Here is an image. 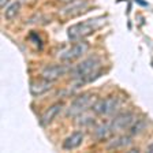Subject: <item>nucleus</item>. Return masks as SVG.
I'll return each mask as SVG.
<instances>
[{
	"mask_svg": "<svg viewBox=\"0 0 153 153\" xmlns=\"http://www.w3.org/2000/svg\"><path fill=\"white\" fill-rule=\"evenodd\" d=\"M7 1H8V0H0V4H1V7H6Z\"/></svg>",
	"mask_w": 153,
	"mask_h": 153,
	"instance_id": "obj_16",
	"label": "nucleus"
},
{
	"mask_svg": "<svg viewBox=\"0 0 153 153\" xmlns=\"http://www.w3.org/2000/svg\"><path fill=\"white\" fill-rule=\"evenodd\" d=\"M100 25V19H89V21H83V22L75 23L67 29V36L71 41H78L81 38L86 37L88 34L93 33Z\"/></svg>",
	"mask_w": 153,
	"mask_h": 153,
	"instance_id": "obj_2",
	"label": "nucleus"
},
{
	"mask_svg": "<svg viewBox=\"0 0 153 153\" xmlns=\"http://www.w3.org/2000/svg\"><path fill=\"white\" fill-rule=\"evenodd\" d=\"M62 108H63V104H62V102L51 105V107L45 111V114L41 116V120H40L41 126H48L49 123H52V122L56 119L57 115H59V112L62 111Z\"/></svg>",
	"mask_w": 153,
	"mask_h": 153,
	"instance_id": "obj_8",
	"label": "nucleus"
},
{
	"mask_svg": "<svg viewBox=\"0 0 153 153\" xmlns=\"http://www.w3.org/2000/svg\"><path fill=\"white\" fill-rule=\"evenodd\" d=\"M135 120L134 119V115L131 112H124V114L118 115L115 119H112L111 122V130L112 133H118V131L126 130L133 124V122Z\"/></svg>",
	"mask_w": 153,
	"mask_h": 153,
	"instance_id": "obj_6",
	"label": "nucleus"
},
{
	"mask_svg": "<svg viewBox=\"0 0 153 153\" xmlns=\"http://www.w3.org/2000/svg\"><path fill=\"white\" fill-rule=\"evenodd\" d=\"M49 89H51V81H47L44 78L41 81H34L30 83V93L33 96H41Z\"/></svg>",
	"mask_w": 153,
	"mask_h": 153,
	"instance_id": "obj_10",
	"label": "nucleus"
},
{
	"mask_svg": "<svg viewBox=\"0 0 153 153\" xmlns=\"http://www.w3.org/2000/svg\"><path fill=\"white\" fill-rule=\"evenodd\" d=\"M119 105H120V101H119L118 97L109 96V97L96 101L93 104V111L99 115H112L119 109Z\"/></svg>",
	"mask_w": 153,
	"mask_h": 153,
	"instance_id": "obj_4",
	"label": "nucleus"
},
{
	"mask_svg": "<svg viewBox=\"0 0 153 153\" xmlns=\"http://www.w3.org/2000/svg\"><path fill=\"white\" fill-rule=\"evenodd\" d=\"M143 130H145V120H143V119H135V120L133 122V124L128 127V133H130L131 135L141 134Z\"/></svg>",
	"mask_w": 153,
	"mask_h": 153,
	"instance_id": "obj_14",
	"label": "nucleus"
},
{
	"mask_svg": "<svg viewBox=\"0 0 153 153\" xmlns=\"http://www.w3.org/2000/svg\"><path fill=\"white\" fill-rule=\"evenodd\" d=\"M148 152H153V142L150 143L149 146H148Z\"/></svg>",
	"mask_w": 153,
	"mask_h": 153,
	"instance_id": "obj_17",
	"label": "nucleus"
},
{
	"mask_svg": "<svg viewBox=\"0 0 153 153\" xmlns=\"http://www.w3.org/2000/svg\"><path fill=\"white\" fill-rule=\"evenodd\" d=\"M111 134V122H107V123H101L100 126H97L93 135H94L96 140H104V138H108Z\"/></svg>",
	"mask_w": 153,
	"mask_h": 153,
	"instance_id": "obj_12",
	"label": "nucleus"
},
{
	"mask_svg": "<svg viewBox=\"0 0 153 153\" xmlns=\"http://www.w3.org/2000/svg\"><path fill=\"white\" fill-rule=\"evenodd\" d=\"M85 6H86L85 3H75V4H73V6L67 7V8H63L64 11H62V14H63L64 16L76 15V14H81L79 11H76V10H81V11H83V8H85Z\"/></svg>",
	"mask_w": 153,
	"mask_h": 153,
	"instance_id": "obj_15",
	"label": "nucleus"
},
{
	"mask_svg": "<svg viewBox=\"0 0 153 153\" xmlns=\"http://www.w3.org/2000/svg\"><path fill=\"white\" fill-rule=\"evenodd\" d=\"M133 142V138L130 135H120V137H116L114 140H111V142L107 145L108 149H122V148H127L131 145Z\"/></svg>",
	"mask_w": 153,
	"mask_h": 153,
	"instance_id": "obj_11",
	"label": "nucleus"
},
{
	"mask_svg": "<svg viewBox=\"0 0 153 153\" xmlns=\"http://www.w3.org/2000/svg\"><path fill=\"white\" fill-rule=\"evenodd\" d=\"M88 44L86 42H75L73 44L70 48H67L64 51H62L59 53V59L62 62H71V60H75L78 57H81L83 53H86L88 51Z\"/></svg>",
	"mask_w": 153,
	"mask_h": 153,
	"instance_id": "obj_5",
	"label": "nucleus"
},
{
	"mask_svg": "<svg viewBox=\"0 0 153 153\" xmlns=\"http://www.w3.org/2000/svg\"><path fill=\"white\" fill-rule=\"evenodd\" d=\"M19 10H21V3H19V1H13V3L6 8V11H4V16H6V19H8V21L14 19L16 15H18Z\"/></svg>",
	"mask_w": 153,
	"mask_h": 153,
	"instance_id": "obj_13",
	"label": "nucleus"
},
{
	"mask_svg": "<svg viewBox=\"0 0 153 153\" xmlns=\"http://www.w3.org/2000/svg\"><path fill=\"white\" fill-rule=\"evenodd\" d=\"M93 104H94V96L89 94V93L81 94L71 102V105L68 107V109H67V115L71 116V118L79 116V115H82L88 108L93 107Z\"/></svg>",
	"mask_w": 153,
	"mask_h": 153,
	"instance_id": "obj_3",
	"label": "nucleus"
},
{
	"mask_svg": "<svg viewBox=\"0 0 153 153\" xmlns=\"http://www.w3.org/2000/svg\"><path fill=\"white\" fill-rule=\"evenodd\" d=\"M82 140H83L82 133H81V131H75V133H73L71 135H68V137L64 140L63 149H66V150L75 149V148H78L81 143H82Z\"/></svg>",
	"mask_w": 153,
	"mask_h": 153,
	"instance_id": "obj_9",
	"label": "nucleus"
},
{
	"mask_svg": "<svg viewBox=\"0 0 153 153\" xmlns=\"http://www.w3.org/2000/svg\"><path fill=\"white\" fill-rule=\"evenodd\" d=\"M67 71H68V67L67 66H62V64H52V66H48V67H45L44 70H42L41 76L44 78V79L51 81L52 82V81L60 78L62 75H64Z\"/></svg>",
	"mask_w": 153,
	"mask_h": 153,
	"instance_id": "obj_7",
	"label": "nucleus"
},
{
	"mask_svg": "<svg viewBox=\"0 0 153 153\" xmlns=\"http://www.w3.org/2000/svg\"><path fill=\"white\" fill-rule=\"evenodd\" d=\"M100 67V59L97 56H90L81 62L79 64H76L71 70V76L78 82H92L93 79L97 78V73L96 70Z\"/></svg>",
	"mask_w": 153,
	"mask_h": 153,
	"instance_id": "obj_1",
	"label": "nucleus"
}]
</instances>
